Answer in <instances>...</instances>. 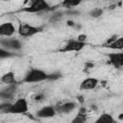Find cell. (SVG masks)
I'll list each match as a JSON object with an SVG mask.
<instances>
[{"label":"cell","instance_id":"d6986e66","mask_svg":"<svg viewBox=\"0 0 123 123\" xmlns=\"http://www.w3.org/2000/svg\"><path fill=\"white\" fill-rule=\"evenodd\" d=\"M11 104L12 103H10V102H2V103H0V111L1 112H4V113H7L8 112V110L10 109V107H11Z\"/></svg>","mask_w":123,"mask_h":123},{"label":"cell","instance_id":"603a6c76","mask_svg":"<svg viewBox=\"0 0 123 123\" xmlns=\"http://www.w3.org/2000/svg\"><path fill=\"white\" fill-rule=\"evenodd\" d=\"M77 39H79V40H81V41H86V35H81V36H79V37H77Z\"/></svg>","mask_w":123,"mask_h":123},{"label":"cell","instance_id":"277c9868","mask_svg":"<svg viewBox=\"0 0 123 123\" xmlns=\"http://www.w3.org/2000/svg\"><path fill=\"white\" fill-rule=\"evenodd\" d=\"M29 110V104L27 99L25 98H18L13 103L11 104L10 109L8 110L7 113L10 114H25Z\"/></svg>","mask_w":123,"mask_h":123},{"label":"cell","instance_id":"6da1fadb","mask_svg":"<svg viewBox=\"0 0 123 123\" xmlns=\"http://www.w3.org/2000/svg\"><path fill=\"white\" fill-rule=\"evenodd\" d=\"M49 74L46 73L42 69L38 68H31L25 74L22 82L27 84H35V83H41L44 81H48Z\"/></svg>","mask_w":123,"mask_h":123},{"label":"cell","instance_id":"9c48e42d","mask_svg":"<svg viewBox=\"0 0 123 123\" xmlns=\"http://www.w3.org/2000/svg\"><path fill=\"white\" fill-rule=\"evenodd\" d=\"M77 107V104L75 102H72V101H68V102H64V103H62L58 106H56V111H57V113H60V114H67V113H70L71 111H73Z\"/></svg>","mask_w":123,"mask_h":123},{"label":"cell","instance_id":"8992f818","mask_svg":"<svg viewBox=\"0 0 123 123\" xmlns=\"http://www.w3.org/2000/svg\"><path fill=\"white\" fill-rule=\"evenodd\" d=\"M0 45L9 51H19L22 48L21 41L18 38H13L12 37L1 38L0 39Z\"/></svg>","mask_w":123,"mask_h":123},{"label":"cell","instance_id":"e0dca14e","mask_svg":"<svg viewBox=\"0 0 123 123\" xmlns=\"http://www.w3.org/2000/svg\"><path fill=\"white\" fill-rule=\"evenodd\" d=\"M12 56H13V54L12 53V51H9L3 47H0V60L12 58Z\"/></svg>","mask_w":123,"mask_h":123},{"label":"cell","instance_id":"2e32d148","mask_svg":"<svg viewBox=\"0 0 123 123\" xmlns=\"http://www.w3.org/2000/svg\"><path fill=\"white\" fill-rule=\"evenodd\" d=\"M84 0H62V6L63 8H66V9H71V8H74V7H77L79 6Z\"/></svg>","mask_w":123,"mask_h":123},{"label":"cell","instance_id":"44dd1931","mask_svg":"<svg viewBox=\"0 0 123 123\" xmlns=\"http://www.w3.org/2000/svg\"><path fill=\"white\" fill-rule=\"evenodd\" d=\"M62 17V12H57V13H55V14H53V16H52V18H51V21H56V20H59V19H61Z\"/></svg>","mask_w":123,"mask_h":123},{"label":"cell","instance_id":"7c38bea8","mask_svg":"<svg viewBox=\"0 0 123 123\" xmlns=\"http://www.w3.org/2000/svg\"><path fill=\"white\" fill-rule=\"evenodd\" d=\"M15 90H16V84L8 85V87H6L2 91H0V99L7 100V101L12 99L14 96Z\"/></svg>","mask_w":123,"mask_h":123},{"label":"cell","instance_id":"52a82bcc","mask_svg":"<svg viewBox=\"0 0 123 123\" xmlns=\"http://www.w3.org/2000/svg\"><path fill=\"white\" fill-rule=\"evenodd\" d=\"M108 62L111 65H112L116 69H121L123 67V53L119 52H112L107 54Z\"/></svg>","mask_w":123,"mask_h":123},{"label":"cell","instance_id":"4fadbf2b","mask_svg":"<svg viewBox=\"0 0 123 123\" xmlns=\"http://www.w3.org/2000/svg\"><path fill=\"white\" fill-rule=\"evenodd\" d=\"M103 47H107V48L112 49V50H119V51H121L123 49V37H119L117 38H113V39L108 41L106 44H104Z\"/></svg>","mask_w":123,"mask_h":123},{"label":"cell","instance_id":"5bb4252c","mask_svg":"<svg viewBox=\"0 0 123 123\" xmlns=\"http://www.w3.org/2000/svg\"><path fill=\"white\" fill-rule=\"evenodd\" d=\"M0 82L2 84H5V85H12V84H16V81H15V74L13 71H8L6 73H4L1 78H0Z\"/></svg>","mask_w":123,"mask_h":123},{"label":"cell","instance_id":"cb8c5ba5","mask_svg":"<svg viewBox=\"0 0 123 123\" xmlns=\"http://www.w3.org/2000/svg\"><path fill=\"white\" fill-rule=\"evenodd\" d=\"M8 1H10V0H0V2H8Z\"/></svg>","mask_w":123,"mask_h":123},{"label":"cell","instance_id":"30bf717a","mask_svg":"<svg viewBox=\"0 0 123 123\" xmlns=\"http://www.w3.org/2000/svg\"><path fill=\"white\" fill-rule=\"evenodd\" d=\"M16 29L12 22H4L0 24V37H12Z\"/></svg>","mask_w":123,"mask_h":123},{"label":"cell","instance_id":"3957f363","mask_svg":"<svg viewBox=\"0 0 123 123\" xmlns=\"http://www.w3.org/2000/svg\"><path fill=\"white\" fill-rule=\"evenodd\" d=\"M41 31H42V29L40 27H37V26L31 25L26 22H20L18 25V28H17V33L22 37H34V36L37 35L38 33H40Z\"/></svg>","mask_w":123,"mask_h":123},{"label":"cell","instance_id":"7402d4cb","mask_svg":"<svg viewBox=\"0 0 123 123\" xmlns=\"http://www.w3.org/2000/svg\"><path fill=\"white\" fill-rule=\"evenodd\" d=\"M59 78H61V74H59V73H51V74H49V79H48V81L57 80V79H59Z\"/></svg>","mask_w":123,"mask_h":123},{"label":"cell","instance_id":"5b68a950","mask_svg":"<svg viewBox=\"0 0 123 123\" xmlns=\"http://www.w3.org/2000/svg\"><path fill=\"white\" fill-rule=\"evenodd\" d=\"M86 46V41H81L79 39H69L62 48L60 49V52L69 53V52H80Z\"/></svg>","mask_w":123,"mask_h":123},{"label":"cell","instance_id":"7a4b0ae2","mask_svg":"<svg viewBox=\"0 0 123 123\" xmlns=\"http://www.w3.org/2000/svg\"><path fill=\"white\" fill-rule=\"evenodd\" d=\"M52 7L46 0H32L29 6L22 8V12L28 13H37L45 11H50Z\"/></svg>","mask_w":123,"mask_h":123},{"label":"cell","instance_id":"ac0fdd59","mask_svg":"<svg viewBox=\"0 0 123 123\" xmlns=\"http://www.w3.org/2000/svg\"><path fill=\"white\" fill-rule=\"evenodd\" d=\"M103 14V10L100 9V8H95V9H92L90 12H89V15L93 18H97V17H100L101 15Z\"/></svg>","mask_w":123,"mask_h":123},{"label":"cell","instance_id":"ba28073f","mask_svg":"<svg viewBox=\"0 0 123 123\" xmlns=\"http://www.w3.org/2000/svg\"><path fill=\"white\" fill-rule=\"evenodd\" d=\"M56 114H57L56 108L51 105L44 106L36 112V115L38 118H51V117H54Z\"/></svg>","mask_w":123,"mask_h":123},{"label":"cell","instance_id":"ffe728a7","mask_svg":"<svg viewBox=\"0 0 123 123\" xmlns=\"http://www.w3.org/2000/svg\"><path fill=\"white\" fill-rule=\"evenodd\" d=\"M85 115H86L85 113L83 114V113L79 112V114H78V115H77V116L72 120V122H73V123H76V122H77V123L85 122V121H86V116H85Z\"/></svg>","mask_w":123,"mask_h":123},{"label":"cell","instance_id":"9a60e30c","mask_svg":"<svg viewBox=\"0 0 123 123\" xmlns=\"http://www.w3.org/2000/svg\"><path fill=\"white\" fill-rule=\"evenodd\" d=\"M95 122L96 123H113L114 118L112 117L111 114L108 112H103L101 115H99V117L96 119Z\"/></svg>","mask_w":123,"mask_h":123},{"label":"cell","instance_id":"8fae6325","mask_svg":"<svg viewBox=\"0 0 123 123\" xmlns=\"http://www.w3.org/2000/svg\"><path fill=\"white\" fill-rule=\"evenodd\" d=\"M99 84V80L94 77H88L84 79L80 84L81 90H92L94 89Z\"/></svg>","mask_w":123,"mask_h":123}]
</instances>
